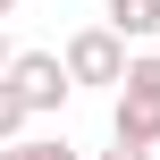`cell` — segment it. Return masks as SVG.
Returning <instances> with one entry per match:
<instances>
[{
    "mask_svg": "<svg viewBox=\"0 0 160 160\" xmlns=\"http://www.w3.org/2000/svg\"><path fill=\"white\" fill-rule=\"evenodd\" d=\"M101 25H110V34L135 51L143 34H160V0H101Z\"/></svg>",
    "mask_w": 160,
    "mask_h": 160,
    "instance_id": "cell-4",
    "label": "cell"
},
{
    "mask_svg": "<svg viewBox=\"0 0 160 160\" xmlns=\"http://www.w3.org/2000/svg\"><path fill=\"white\" fill-rule=\"evenodd\" d=\"M0 160H76V143H68V135H8Z\"/></svg>",
    "mask_w": 160,
    "mask_h": 160,
    "instance_id": "cell-5",
    "label": "cell"
},
{
    "mask_svg": "<svg viewBox=\"0 0 160 160\" xmlns=\"http://www.w3.org/2000/svg\"><path fill=\"white\" fill-rule=\"evenodd\" d=\"M0 68H8V34H0Z\"/></svg>",
    "mask_w": 160,
    "mask_h": 160,
    "instance_id": "cell-8",
    "label": "cell"
},
{
    "mask_svg": "<svg viewBox=\"0 0 160 160\" xmlns=\"http://www.w3.org/2000/svg\"><path fill=\"white\" fill-rule=\"evenodd\" d=\"M8 135H25V101H17V84L0 76V143H8Z\"/></svg>",
    "mask_w": 160,
    "mask_h": 160,
    "instance_id": "cell-6",
    "label": "cell"
},
{
    "mask_svg": "<svg viewBox=\"0 0 160 160\" xmlns=\"http://www.w3.org/2000/svg\"><path fill=\"white\" fill-rule=\"evenodd\" d=\"M8 84H17V101H25V118H59L68 110V68H59V51H8V68H0Z\"/></svg>",
    "mask_w": 160,
    "mask_h": 160,
    "instance_id": "cell-1",
    "label": "cell"
},
{
    "mask_svg": "<svg viewBox=\"0 0 160 160\" xmlns=\"http://www.w3.org/2000/svg\"><path fill=\"white\" fill-rule=\"evenodd\" d=\"M59 68H68V84H118V68H127V42H118L110 25H84V34H68Z\"/></svg>",
    "mask_w": 160,
    "mask_h": 160,
    "instance_id": "cell-2",
    "label": "cell"
},
{
    "mask_svg": "<svg viewBox=\"0 0 160 160\" xmlns=\"http://www.w3.org/2000/svg\"><path fill=\"white\" fill-rule=\"evenodd\" d=\"M101 160H152V152H135V143H110V152H101Z\"/></svg>",
    "mask_w": 160,
    "mask_h": 160,
    "instance_id": "cell-7",
    "label": "cell"
},
{
    "mask_svg": "<svg viewBox=\"0 0 160 160\" xmlns=\"http://www.w3.org/2000/svg\"><path fill=\"white\" fill-rule=\"evenodd\" d=\"M0 17H17V0H0Z\"/></svg>",
    "mask_w": 160,
    "mask_h": 160,
    "instance_id": "cell-9",
    "label": "cell"
},
{
    "mask_svg": "<svg viewBox=\"0 0 160 160\" xmlns=\"http://www.w3.org/2000/svg\"><path fill=\"white\" fill-rule=\"evenodd\" d=\"M110 143L160 152V101H143V93H118V110H110Z\"/></svg>",
    "mask_w": 160,
    "mask_h": 160,
    "instance_id": "cell-3",
    "label": "cell"
}]
</instances>
